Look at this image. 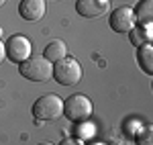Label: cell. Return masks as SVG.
I'll list each match as a JSON object with an SVG mask.
<instances>
[{
    "label": "cell",
    "instance_id": "6da1fadb",
    "mask_svg": "<svg viewBox=\"0 0 153 145\" xmlns=\"http://www.w3.org/2000/svg\"><path fill=\"white\" fill-rule=\"evenodd\" d=\"M92 100L86 96V94H71L63 100V115L65 119L71 123H84L90 119L92 115Z\"/></svg>",
    "mask_w": 153,
    "mask_h": 145
},
{
    "label": "cell",
    "instance_id": "7a4b0ae2",
    "mask_svg": "<svg viewBox=\"0 0 153 145\" xmlns=\"http://www.w3.org/2000/svg\"><path fill=\"white\" fill-rule=\"evenodd\" d=\"M63 115V100L57 94H43L33 102V117L37 121H57Z\"/></svg>",
    "mask_w": 153,
    "mask_h": 145
},
{
    "label": "cell",
    "instance_id": "3957f363",
    "mask_svg": "<svg viewBox=\"0 0 153 145\" xmlns=\"http://www.w3.org/2000/svg\"><path fill=\"white\" fill-rule=\"evenodd\" d=\"M19 72L23 74V78L31 80V82H47L53 78V63L47 61L43 55L29 57L23 63H19Z\"/></svg>",
    "mask_w": 153,
    "mask_h": 145
},
{
    "label": "cell",
    "instance_id": "277c9868",
    "mask_svg": "<svg viewBox=\"0 0 153 145\" xmlns=\"http://www.w3.org/2000/svg\"><path fill=\"white\" fill-rule=\"evenodd\" d=\"M53 78L61 86H76L82 80V65L76 57H63L53 63Z\"/></svg>",
    "mask_w": 153,
    "mask_h": 145
},
{
    "label": "cell",
    "instance_id": "5b68a950",
    "mask_svg": "<svg viewBox=\"0 0 153 145\" xmlns=\"http://www.w3.org/2000/svg\"><path fill=\"white\" fill-rule=\"evenodd\" d=\"M31 41L25 35H12L6 39L4 43V51H6V57L12 63H23L25 59L31 57Z\"/></svg>",
    "mask_w": 153,
    "mask_h": 145
},
{
    "label": "cell",
    "instance_id": "8992f818",
    "mask_svg": "<svg viewBox=\"0 0 153 145\" xmlns=\"http://www.w3.org/2000/svg\"><path fill=\"white\" fill-rule=\"evenodd\" d=\"M108 25L114 33H129L131 29L135 27V14H133V6L123 4L110 12Z\"/></svg>",
    "mask_w": 153,
    "mask_h": 145
},
{
    "label": "cell",
    "instance_id": "52a82bcc",
    "mask_svg": "<svg viewBox=\"0 0 153 145\" xmlns=\"http://www.w3.org/2000/svg\"><path fill=\"white\" fill-rule=\"evenodd\" d=\"M110 8V0H76V12L84 19L102 16Z\"/></svg>",
    "mask_w": 153,
    "mask_h": 145
},
{
    "label": "cell",
    "instance_id": "ba28073f",
    "mask_svg": "<svg viewBox=\"0 0 153 145\" xmlns=\"http://www.w3.org/2000/svg\"><path fill=\"white\" fill-rule=\"evenodd\" d=\"M45 0H23L19 4V14L23 16L25 21L29 23H35V21H41L45 16Z\"/></svg>",
    "mask_w": 153,
    "mask_h": 145
},
{
    "label": "cell",
    "instance_id": "9c48e42d",
    "mask_svg": "<svg viewBox=\"0 0 153 145\" xmlns=\"http://www.w3.org/2000/svg\"><path fill=\"white\" fill-rule=\"evenodd\" d=\"M135 14V25L143 29H151L153 23V0H141L137 6H133Z\"/></svg>",
    "mask_w": 153,
    "mask_h": 145
},
{
    "label": "cell",
    "instance_id": "30bf717a",
    "mask_svg": "<svg viewBox=\"0 0 153 145\" xmlns=\"http://www.w3.org/2000/svg\"><path fill=\"white\" fill-rule=\"evenodd\" d=\"M43 57L47 61H51V63L68 57V45H65V41H63V39H53V41H49L45 51H43Z\"/></svg>",
    "mask_w": 153,
    "mask_h": 145
},
{
    "label": "cell",
    "instance_id": "8fae6325",
    "mask_svg": "<svg viewBox=\"0 0 153 145\" xmlns=\"http://www.w3.org/2000/svg\"><path fill=\"white\" fill-rule=\"evenodd\" d=\"M137 63L147 76H153V47L151 43H145L137 47Z\"/></svg>",
    "mask_w": 153,
    "mask_h": 145
},
{
    "label": "cell",
    "instance_id": "7c38bea8",
    "mask_svg": "<svg viewBox=\"0 0 153 145\" xmlns=\"http://www.w3.org/2000/svg\"><path fill=\"white\" fill-rule=\"evenodd\" d=\"M129 41L135 45V47H141L145 43L151 41V29H143V27H133L129 31Z\"/></svg>",
    "mask_w": 153,
    "mask_h": 145
},
{
    "label": "cell",
    "instance_id": "4fadbf2b",
    "mask_svg": "<svg viewBox=\"0 0 153 145\" xmlns=\"http://www.w3.org/2000/svg\"><path fill=\"white\" fill-rule=\"evenodd\" d=\"M135 143H137V145H153V131H151V127H143L141 133L135 135Z\"/></svg>",
    "mask_w": 153,
    "mask_h": 145
},
{
    "label": "cell",
    "instance_id": "5bb4252c",
    "mask_svg": "<svg viewBox=\"0 0 153 145\" xmlns=\"http://www.w3.org/2000/svg\"><path fill=\"white\" fill-rule=\"evenodd\" d=\"M59 145H84V143L78 139H63V141H59Z\"/></svg>",
    "mask_w": 153,
    "mask_h": 145
},
{
    "label": "cell",
    "instance_id": "9a60e30c",
    "mask_svg": "<svg viewBox=\"0 0 153 145\" xmlns=\"http://www.w3.org/2000/svg\"><path fill=\"white\" fill-rule=\"evenodd\" d=\"M4 59H6V51H4V43L0 41V63H2Z\"/></svg>",
    "mask_w": 153,
    "mask_h": 145
},
{
    "label": "cell",
    "instance_id": "2e32d148",
    "mask_svg": "<svg viewBox=\"0 0 153 145\" xmlns=\"http://www.w3.org/2000/svg\"><path fill=\"white\" fill-rule=\"evenodd\" d=\"M37 145H53V143H49V141H41V143H37Z\"/></svg>",
    "mask_w": 153,
    "mask_h": 145
},
{
    "label": "cell",
    "instance_id": "e0dca14e",
    "mask_svg": "<svg viewBox=\"0 0 153 145\" xmlns=\"http://www.w3.org/2000/svg\"><path fill=\"white\" fill-rule=\"evenodd\" d=\"M2 4H6V0H0V6H2Z\"/></svg>",
    "mask_w": 153,
    "mask_h": 145
},
{
    "label": "cell",
    "instance_id": "ac0fdd59",
    "mask_svg": "<svg viewBox=\"0 0 153 145\" xmlns=\"http://www.w3.org/2000/svg\"><path fill=\"white\" fill-rule=\"evenodd\" d=\"M94 145H104V143H94Z\"/></svg>",
    "mask_w": 153,
    "mask_h": 145
},
{
    "label": "cell",
    "instance_id": "d6986e66",
    "mask_svg": "<svg viewBox=\"0 0 153 145\" xmlns=\"http://www.w3.org/2000/svg\"><path fill=\"white\" fill-rule=\"evenodd\" d=\"M0 33H2V31H0Z\"/></svg>",
    "mask_w": 153,
    "mask_h": 145
}]
</instances>
